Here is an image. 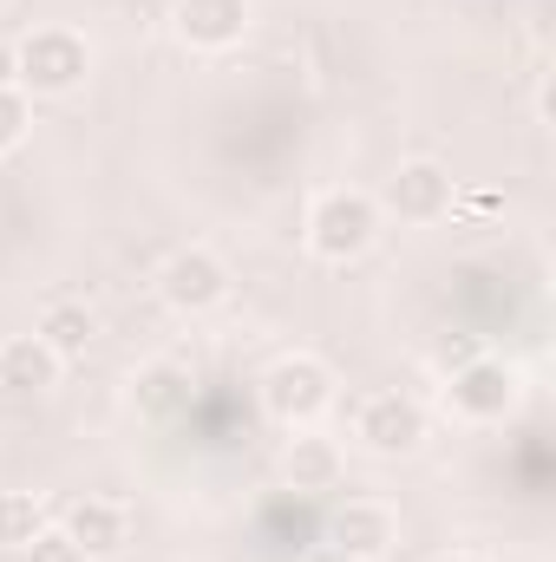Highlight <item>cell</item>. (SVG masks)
Masks as SVG:
<instances>
[{
  "label": "cell",
  "mask_w": 556,
  "mask_h": 562,
  "mask_svg": "<svg viewBox=\"0 0 556 562\" xmlns=\"http://www.w3.org/2000/svg\"><path fill=\"white\" fill-rule=\"evenodd\" d=\"M157 294L170 314H210L230 301V262L216 249H177L164 269H157Z\"/></svg>",
  "instance_id": "5"
},
{
  "label": "cell",
  "mask_w": 556,
  "mask_h": 562,
  "mask_svg": "<svg viewBox=\"0 0 556 562\" xmlns=\"http://www.w3.org/2000/svg\"><path fill=\"white\" fill-rule=\"evenodd\" d=\"M13 66H20V92L26 99H66L86 86L92 72V46L73 33V26H33L20 46H13Z\"/></svg>",
  "instance_id": "1"
},
{
  "label": "cell",
  "mask_w": 556,
  "mask_h": 562,
  "mask_svg": "<svg viewBox=\"0 0 556 562\" xmlns=\"http://www.w3.org/2000/svg\"><path fill=\"white\" fill-rule=\"evenodd\" d=\"M314 562H354V557H341L334 543H321V550H314Z\"/></svg>",
  "instance_id": "20"
},
{
  "label": "cell",
  "mask_w": 556,
  "mask_h": 562,
  "mask_svg": "<svg viewBox=\"0 0 556 562\" xmlns=\"http://www.w3.org/2000/svg\"><path fill=\"white\" fill-rule=\"evenodd\" d=\"M380 236V203L367 190H321L308 203V249L321 262H360Z\"/></svg>",
  "instance_id": "2"
},
{
  "label": "cell",
  "mask_w": 556,
  "mask_h": 562,
  "mask_svg": "<svg viewBox=\"0 0 556 562\" xmlns=\"http://www.w3.org/2000/svg\"><path fill=\"white\" fill-rule=\"evenodd\" d=\"M360 445L367 451H380V458H413L419 445H425V406H419L413 393H374L367 406H360Z\"/></svg>",
  "instance_id": "7"
},
{
  "label": "cell",
  "mask_w": 556,
  "mask_h": 562,
  "mask_svg": "<svg viewBox=\"0 0 556 562\" xmlns=\"http://www.w3.org/2000/svg\"><path fill=\"white\" fill-rule=\"evenodd\" d=\"M334 406V367L314 360V353H281L276 367L263 373V413L288 431L314 425L321 413Z\"/></svg>",
  "instance_id": "3"
},
{
  "label": "cell",
  "mask_w": 556,
  "mask_h": 562,
  "mask_svg": "<svg viewBox=\"0 0 556 562\" xmlns=\"http://www.w3.org/2000/svg\"><path fill=\"white\" fill-rule=\"evenodd\" d=\"M327 543L354 562H380L400 543V517H393L387 504H374V497H354V504L327 524Z\"/></svg>",
  "instance_id": "9"
},
{
  "label": "cell",
  "mask_w": 556,
  "mask_h": 562,
  "mask_svg": "<svg viewBox=\"0 0 556 562\" xmlns=\"http://www.w3.org/2000/svg\"><path fill=\"white\" fill-rule=\"evenodd\" d=\"M46 530V510L33 491H0V550H26Z\"/></svg>",
  "instance_id": "15"
},
{
  "label": "cell",
  "mask_w": 556,
  "mask_h": 562,
  "mask_svg": "<svg viewBox=\"0 0 556 562\" xmlns=\"http://www.w3.org/2000/svg\"><path fill=\"white\" fill-rule=\"evenodd\" d=\"M59 373H66V360H59L40 334H13V340H0V393L40 400V393L59 386Z\"/></svg>",
  "instance_id": "10"
},
{
  "label": "cell",
  "mask_w": 556,
  "mask_h": 562,
  "mask_svg": "<svg viewBox=\"0 0 556 562\" xmlns=\"http://www.w3.org/2000/svg\"><path fill=\"white\" fill-rule=\"evenodd\" d=\"M20 557H26V562H86V550H79L66 530H53V524H46V530H40V537H33Z\"/></svg>",
  "instance_id": "17"
},
{
  "label": "cell",
  "mask_w": 556,
  "mask_h": 562,
  "mask_svg": "<svg viewBox=\"0 0 556 562\" xmlns=\"http://www.w3.org/2000/svg\"><path fill=\"white\" fill-rule=\"evenodd\" d=\"M20 79V66H13V46H0V86H13Z\"/></svg>",
  "instance_id": "19"
},
{
  "label": "cell",
  "mask_w": 556,
  "mask_h": 562,
  "mask_svg": "<svg viewBox=\"0 0 556 562\" xmlns=\"http://www.w3.org/2000/svg\"><path fill=\"white\" fill-rule=\"evenodd\" d=\"M0 7H7V0H0Z\"/></svg>",
  "instance_id": "22"
},
{
  "label": "cell",
  "mask_w": 556,
  "mask_h": 562,
  "mask_svg": "<svg viewBox=\"0 0 556 562\" xmlns=\"http://www.w3.org/2000/svg\"><path fill=\"white\" fill-rule=\"evenodd\" d=\"M26 132H33V105H26V92H20V86H0V157L20 150Z\"/></svg>",
  "instance_id": "16"
},
{
  "label": "cell",
  "mask_w": 556,
  "mask_h": 562,
  "mask_svg": "<svg viewBox=\"0 0 556 562\" xmlns=\"http://www.w3.org/2000/svg\"><path fill=\"white\" fill-rule=\"evenodd\" d=\"M471 353H478V340H445V347H438V367H465Z\"/></svg>",
  "instance_id": "18"
},
{
  "label": "cell",
  "mask_w": 556,
  "mask_h": 562,
  "mask_svg": "<svg viewBox=\"0 0 556 562\" xmlns=\"http://www.w3.org/2000/svg\"><path fill=\"white\" fill-rule=\"evenodd\" d=\"M518 400H524V373H518L511 360H498V353H471V360L452 367V380H445V406L465 425L511 419Z\"/></svg>",
  "instance_id": "4"
},
{
  "label": "cell",
  "mask_w": 556,
  "mask_h": 562,
  "mask_svg": "<svg viewBox=\"0 0 556 562\" xmlns=\"http://www.w3.org/2000/svg\"><path fill=\"white\" fill-rule=\"evenodd\" d=\"M374 203H380V210H393L400 223H438V216H452L458 183H452V170H445V164L413 157V164H400V170L387 177V190H380Z\"/></svg>",
  "instance_id": "6"
},
{
  "label": "cell",
  "mask_w": 556,
  "mask_h": 562,
  "mask_svg": "<svg viewBox=\"0 0 556 562\" xmlns=\"http://www.w3.org/2000/svg\"><path fill=\"white\" fill-rule=\"evenodd\" d=\"M281 484H288L294 497L334 491V484H341V445H334V438H314V431L288 438V451H281Z\"/></svg>",
  "instance_id": "11"
},
{
  "label": "cell",
  "mask_w": 556,
  "mask_h": 562,
  "mask_svg": "<svg viewBox=\"0 0 556 562\" xmlns=\"http://www.w3.org/2000/svg\"><path fill=\"white\" fill-rule=\"evenodd\" d=\"M59 360H86V347L99 340V314L86 307V301H53L46 314H40V327H33Z\"/></svg>",
  "instance_id": "13"
},
{
  "label": "cell",
  "mask_w": 556,
  "mask_h": 562,
  "mask_svg": "<svg viewBox=\"0 0 556 562\" xmlns=\"http://www.w3.org/2000/svg\"><path fill=\"white\" fill-rule=\"evenodd\" d=\"M132 400H138L144 419H170L190 400V373L177 360H151V367H138V380H132Z\"/></svg>",
  "instance_id": "14"
},
{
  "label": "cell",
  "mask_w": 556,
  "mask_h": 562,
  "mask_svg": "<svg viewBox=\"0 0 556 562\" xmlns=\"http://www.w3.org/2000/svg\"><path fill=\"white\" fill-rule=\"evenodd\" d=\"M432 562H485V557H471V550H445V557H432Z\"/></svg>",
  "instance_id": "21"
},
{
  "label": "cell",
  "mask_w": 556,
  "mask_h": 562,
  "mask_svg": "<svg viewBox=\"0 0 556 562\" xmlns=\"http://www.w3.org/2000/svg\"><path fill=\"white\" fill-rule=\"evenodd\" d=\"M256 20V0H177L170 26L190 53H230Z\"/></svg>",
  "instance_id": "8"
},
{
  "label": "cell",
  "mask_w": 556,
  "mask_h": 562,
  "mask_svg": "<svg viewBox=\"0 0 556 562\" xmlns=\"http://www.w3.org/2000/svg\"><path fill=\"white\" fill-rule=\"evenodd\" d=\"M79 550H86V562H105L125 550V510L112 504V497H79L73 510H66V524H59Z\"/></svg>",
  "instance_id": "12"
}]
</instances>
